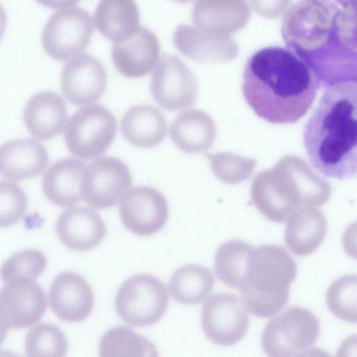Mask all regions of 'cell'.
Segmentation results:
<instances>
[{
    "mask_svg": "<svg viewBox=\"0 0 357 357\" xmlns=\"http://www.w3.org/2000/svg\"><path fill=\"white\" fill-rule=\"evenodd\" d=\"M287 47L312 68L320 87L357 84V1H303L286 13Z\"/></svg>",
    "mask_w": 357,
    "mask_h": 357,
    "instance_id": "6da1fadb",
    "label": "cell"
},
{
    "mask_svg": "<svg viewBox=\"0 0 357 357\" xmlns=\"http://www.w3.org/2000/svg\"><path fill=\"white\" fill-rule=\"evenodd\" d=\"M243 96L260 118L278 124L298 121L310 109L320 88L309 65L288 47L259 50L247 60Z\"/></svg>",
    "mask_w": 357,
    "mask_h": 357,
    "instance_id": "7a4b0ae2",
    "label": "cell"
},
{
    "mask_svg": "<svg viewBox=\"0 0 357 357\" xmlns=\"http://www.w3.org/2000/svg\"><path fill=\"white\" fill-rule=\"evenodd\" d=\"M313 167L322 175L357 177V84L345 82L325 90L303 132Z\"/></svg>",
    "mask_w": 357,
    "mask_h": 357,
    "instance_id": "3957f363",
    "label": "cell"
},
{
    "mask_svg": "<svg viewBox=\"0 0 357 357\" xmlns=\"http://www.w3.org/2000/svg\"><path fill=\"white\" fill-rule=\"evenodd\" d=\"M295 275V264L283 248L254 247L238 288L243 304L256 317L273 316L287 303Z\"/></svg>",
    "mask_w": 357,
    "mask_h": 357,
    "instance_id": "277c9868",
    "label": "cell"
},
{
    "mask_svg": "<svg viewBox=\"0 0 357 357\" xmlns=\"http://www.w3.org/2000/svg\"><path fill=\"white\" fill-rule=\"evenodd\" d=\"M300 170L296 158L286 156L273 167L261 171L252 179V202L266 219L282 222L296 204Z\"/></svg>",
    "mask_w": 357,
    "mask_h": 357,
    "instance_id": "5b68a950",
    "label": "cell"
},
{
    "mask_svg": "<svg viewBox=\"0 0 357 357\" xmlns=\"http://www.w3.org/2000/svg\"><path fill=\"white\" fill-rule=\"evenodd\" d=\"M319 333V320L314 313L291 306L268 321L261 349L267 357H300L314 344Z\"/></svg>",
    "mask_w": 357,
    "mask_h": 357,
    "instance_id": "8992f818",
    "label": "cell"
},
{
    "mask_svg": "<svg viewBox=\"0 0 357 357\" xmlns=\"http://www.w3.org/2000/svg\"><path fill=\"white\" fill-rule=\"evenodd\" d=\"M168 303L165 284L147 273L126 279L119 287L114 301L116 311L123 321L137 327L158 322L165 313Z\"/></svg>",
    "mask_w": 357,
    "mask_h": 357,
    "instance_id": "52a82bcc",
    "label": "cell"
},
{
    "mask_svg": "<svg viewBox=\"0 0 357 357\" xmlns=\"http://www.w3.org/2000/svg\"><path fill=\"white\" fill-rule=\"evenodd\" d=\"M116 130L112 112L102 105L91 104L78 109L70 117L63 136L70 153L79 158L91 159L108 149Z\"/></svg>",
    "mask_w": 357,
    "mask_h": 357,
    "instance_id": "ba28073f",
    "label": "cell"
},
{
    "mask_svg": "<svg viewBox=\"0 0 357 357\" xmlns=\"http://www.w3.org/2000/svg\"><path fill=\"white\" fill-rule=\"evenodd\" d=\"M91 15L73 5L61 8L46 21L41 43L45 52L58 60L72 59L87 46L93 33Z\"/></svg>",
    "mask_w": 357,
    "mask_h": 357,
    "instance_id": "9c48e42d",
    "label": "cell"
},
{
    "mask_svg": "<svg viewBox=\"0 0 357 357\" xmlns=\"http://www.w3.org/2000/svg\"><path fill=\"white\" fill-rule=\"evenodd\" d=\"M47 308V297L33 279L16 278L6 282L0 292L1 333L36 324Z\"/></svg>",
    "mask_w": 357,
    "mask_h": 357,
    "instance_id": "30bf717a",
    "label": "cell"
},
{
    "mask_svg": "<svg viewBox=\"0 0 357 357\" xmlns=\"http://www.w3.org/2000/svg\"><path fill=\"white\" fill-rule=\"evenodd\" d=\"M132 176L127 165L114 157H102L88 166L82 195L91 206L102 209L117 204L130 191Z\"/></svg>",
    "mask_w": 357,
    "mask_h": 357,
    "instance_id": "8fae6325",
    "label": "cell"
},
{
    "mask_svg": "<svg viewBox=\"0 0 357 357\" xmlns=\"http://www.w3.org/2000/svg\"><path fill=\"white\" fill-rule=\"evenodd\" d=\"M202 327L208 339L221 347H229L245 335L249 315L242 301L234 294L211 296L202 307Z\"/></svg>",
    "mask_w": 357,
    "mask_h": 357,
    "instance_id": "7c38bea8",
    "label": "cell"
},
{
    "mask_svg": "<svg viewBox=\"0 0 357 357\" xmlns=\"http://www.w3.org/2000/svg\"><path fill=\"white\" fill-rule=\"evenodd\" d=\"M151 91L155 100L170 111L191 107L198 93L195 75L174 56L160 61L152 76Z\"/></svg>",
    "mask_w": 357,
    "mask_h": 357,
    "instance_id": "4fadbf2b",
    "label": "cell"
},
{
    "mask_svg": "<svg viewBox=\"0 0 357 357\" xmlns=\"http://www.w3.org/2000/svg\"><path fill=\"white\" fill-rule=\"evenodd\" d=\"M169 207L165 197L146 185L137 186L126 194L120 205L123 226L139 236L160 231L167 222Z\"/></svg>",
    "mask_w": 357,
    "mask_h": 357,
    "instance_id": "5bb4252c",
    "label": "cell"
},
{
    "mask_svg": "<svg viewBox=\"0 0 357 357\" xmlns=\"http://www.w3.org/2000/svg\"><path fill=\"white\" fill-rule=\"evenodd\" d=\"M107 74L102 63L89 54H79L68 61L61 73L65 97L75 105L97 100L104 92Z\"/></svg>",
    "mask_w": 357,
    "mask_h": 357,
    "instance_id": "9a60e30c",
    "label": "cell"
},
{
    "mask_svg": "<svg viewBox=\"0 0 357 357\" xmlns=\"http://www.w3.org/2000/svg\"><path fill=\"white\" fill-rule=\"evenodd\" d=\"M49 304L60 319L78 322L87 318L94 305L91 285L80 275L66 271L59 274L49 289Z\"/></svg>",
    "mask_w": 357,
    "mask_h": 357,
    "instance_id": "2e32d148",
    "label": "cell"
},
{
    "mask_svg": "<svg viewBox=\"0 0 357 357\" xmlns=\"http://www.w3.org/2000/svg\"><path fill=\"white\" fill-rule=\"evenodd\" d=\"M173 41L181 53L199 63L229 61L238 54L236 43L230 35L212 33L188 24L178 25Z\"/></svg>",
    "mask_w": 357,
    "mask_h": 357,
    "instance_id": "e0dca14e",
    "label": "cell"
},
{
    "mask_svg": "<svg viewBox=\"0 0 357 357\" xmlns=\"http://www.w3.org/2000/svg\"><path fill=\"white\" fill-rule=\"evenodd\" d=\"M159 56L157 36L142 26L130 37L114 43L112 48L114 66L122 75L129 77L149 74L155 68Z\"/></svg>",
    "mask_w": 357,
    "mask_h": 357,
    "instance_id": "ac0fdd59",
    "label": "cell"
},
{
    "mask_svg": "<svg viewBox=\"0 0 357 357\" xmlns=\"http://www.w3.org/2000/svg\"><path fill=\"white\" fill-rule=\"evenodd\" d=\"M55 229L60 241L76 251L93 249L102 241L106 234L105 225L99 213L85 206L66 209L59 215Z\"/></svg>",
    "mask_w": 357,
    "mask_h": 357,
    "instance_id": "d6986e66",
    "label": "cell"
},
{
    "mask_svg": "<svg viewBox=\"0 0 357 357\" xmlns=\"http://www.w3.org/2000/svg\"><path fill=\"white\" fill-rule=\"evenodd\" d=\"M48 162L45 146L36 139H13L0 148V172L9 181L35 177L45 169Z\"/></svg>",
    "mask_w": 357,
    "mask_h": 357,
    "instance_id": "ffe728a7",
    "label": "cell"
},
{
    "mask_svg": "<svg viewBox=\"0 0 357 357\" xmlns=\"http://www.w3.org/2000/svg\"><path fill=\"white\" fill-rule=\"evenodd\" d=\"M67 119L65 102L56 92L45 90L32 96L26 102L23 120L29 133L47 140L58 135Z\"/></svg>",
    "mask_w": 357,
    "mask_h": 357,
    "instance_id": "44dd1931",
    "label": "cell"
},
{
    "mask_svg": "<svg viewBox=\"0 0 357 357\" xmlns=\"http://www.w3.org/2000/svg\"><path fill=\"white\" fill-rule=\"evenodd\" d=\"M80 159L67 158L54 162L45 172L42 187L45 197L60 207L75 205L82 198V183L86 169Z\"/></svg>",
    "mask_w": 357,
    "mask_h": 357,
    "instance_id": "7402d4cb",
    "label": "cell"
},
{
    "mask_svg": "<svg viewBox=\"0 0 357 357\" xmlns=\"http://www.w3.org/2000/svg\"><path fill=\"white\" fill-rule=\"evenodd\" d=\"M250 17L248 3L238 0L199 1L195 3L192 14L196 27L224 35L241 29Z\"/></svg>",
    "mask_w": 357,
    "mask_h": 357,
    "instance_id": "603a6c76",
    "label": "cell"
},
{
    "mask_svg": "<svg viewBox=\"0 0 357 357\" xmlns=\"http://www.w3.org/2000/svg\"><path fill=\"white\" fill-rule=\"evenodd\" d=\"M120 125L125 138L142 148H151L160 144L167 133L164 116L155 107L147 104L130 107L122 116Z\"/></svg>",
    "mask_w": 357,
    "mask_h": 357,
    "instance_id": "cb8c5ba5",
    "label": "cell"
},
{
    "mask_svg": "<svg viewBox=\"0 0 357 357\" xmlns=\"http://www.w3.org/2000/svg\"><path fill=\"white\" fill-rule=\"evenodd\" d=\"M216 127L205 112L190 109L181 113L170 127V137L184 153L195 154L208 149L216 137Z\"/></svg>",
    "mask_w": 357,
    "mask_h": 357,
    "instance_id": "d4e9b609",
    "label": "cell"
},
{
    "mask_svg": "<svg viewBox=\"0 0 357 357\" xmlns=\"http://www.w3.org/2000/svg\"><path fill=\"white\" fill-rule=\"evenodd\" d=\"M93 22L99 31L114 43L130 37L141 27L138 8L132 0L100 1Z\"/></svg>",
    "mask_w": 357,
    "mask_h": 357,
    "instance_id": "484cf974",
    "label": "cell"
},
{
    "mask_svg": "<svg viewBox=\"0 0 357 357\" xmlns=\"http://www.w3.org/2000/svg\"><path fill=\"white\" fill-rule=\"evenodd\" d=\"M214 284V275L208 268L199 264H187L174 272L168 289L175 301L192 305L203 302L212 293Z\"/></svg>",
    "mask_w": 357,
    "mask_h": 357,
    "instance_id": "4316f807",
    "label": "cell"
},
{
    "mask_svg": "<svg viewBox=\"0 0 357 357\" xmlns=\"http://www.w3.org/2000/svg\"><path fill=\"white\" fill-rule=\"evenodd\" d=\"M99 357H160L155 344L131 328L119 326L108 330L98 346Z\"/></svg>",
    "mask_w": 357,
    "mask_h": 357,
    "instance_id": "83f0119b",
    "label": "cell"
},
{
    "mask_svg": "<svg viewBox=\"0 0 357 357\" xmlns=\"http://www.w3.org/2000/svg\"><path fill=\"white\" fill-rule=\"evenodd\" d=\"M253 248L239 239L229 240L222 244L214 257V271L218 278L230 288H239Z\"/></svg>",
    "mask_w": 357,
    "mask_h": 357,
    "instance_id": "f1b7e54d",
    "label": "cell"
},
{
    "mask_svg": "<svg viewBox=\"0 0 357 357\" xmlns=\"http://www.w3.org/2000/svg\"><path fill=\"white\" fill-rule=\"evenodd\" d=\"M68 342L56 326L40 323L29 331L25 341L27 357H66Z\"/></svg>",
    "mask_w": 357,
    "mask_h": 357,
    "instance_id": "f546056e",
    "label": "cell"
},
{
    "mask_svg": "<svg viewBox=\"0 0 357 357\" xmlns=\"http://www.w3.org/2000/svg\"><path fill=\"white\" fill-rule=\"evenodd\" d=\"M213 174L221 182L235 185L248 179L252 174L257 160L239 154L222 151L207 154Z\"/></svg>",
    "mask_w": 357,
    "mask_h": 357,
    "instance_id": "4dcf8cb0",
    "label": "cell"
},
{
    "mask_svg": "<svg viewBox=\"0 0 357 357\" xmlns=\"http://www.w3.org/2000/svg\"><path fill=\"white\" fill-rule=\"evenodd\" d=\"M329 311L340 320L357 324V278L335 281L326 294Z\"/></svg>",
    "mask_w": 357,
    "mask_h": 357,
    "instance_id": "1f68e13d",
    "label": "cell"
},
{
    "mask_svg": "<svg viewBox=\"0 0 357 357\" xmlns=\"http://www.w3.org/2000/svg\"><path fill=\"white\" fill-rule=\"evenodd\" d=\"M47 259L38 250L29 249L17 252L2 264L1 278L5 283L16 278L35 280L45 270Z\"/></svg>",
    "mask_w": 357,
    "mask_h": 357,
    "instance_id": "d6a6232c",
    "label": "cell"
},
{
    "mask_svg": "<svg viewBox=\"0 0 357 357\" xmlns=\"http://www.w3.org/2000/svg\"><path fill=\"white\" fill-rule=\"evenodd\" d=\"M27 196L16 183L1 181L0 183V226L7 228L16 224L26 213Z\"/></svg>",
    "mask_w": 357,
    "mask_h": 357,
    "instance_id": "836d02e7",
    "label": "cell"
},
{
    "mask_svg": "<svg viewBox=\"0 0 357 357\" xmlns=\"http://www.w3.org/2000/svg\"><path fill=\"white\" fill-rule=\"evenodd\" d=\"M335 357H357V334L349 335L342 341Z\"/></svg>",
    "mask_w": 357,
    "mask_h": 357,
    "instance_id": "e575fe53",
    "label": "cell"
},
{
    "mask_svg": "<svg viewBox=\"0 0 357 357\" xmlns=\"http://www.w3.org/2000/svg\"><path fill=\"white\" fill-rule=\"evenodd\" d=\"M300 357H333L330 354L319 348H313L303 353Z\"/></svg>",
    "mask_w": 357,
    "mask_h": 357,
    "instance_id": "d590c367",
    "label": "cell"
},
{
    "mask_svg": "<svg viewBox=\"0 0 357 357\" xmlns=\"http://www.w3.org/2000/svg\"><path fill=\"white\" fill-rule=\"evenodd\" d=\"M0 357H23L19 354L8 350H1Z\"/></svg>",
    "mask_w": 357,
    "mask_h": 357,
    "instance_id": "8d00e7d4",
    "label": "cell"
}]
</instances>
